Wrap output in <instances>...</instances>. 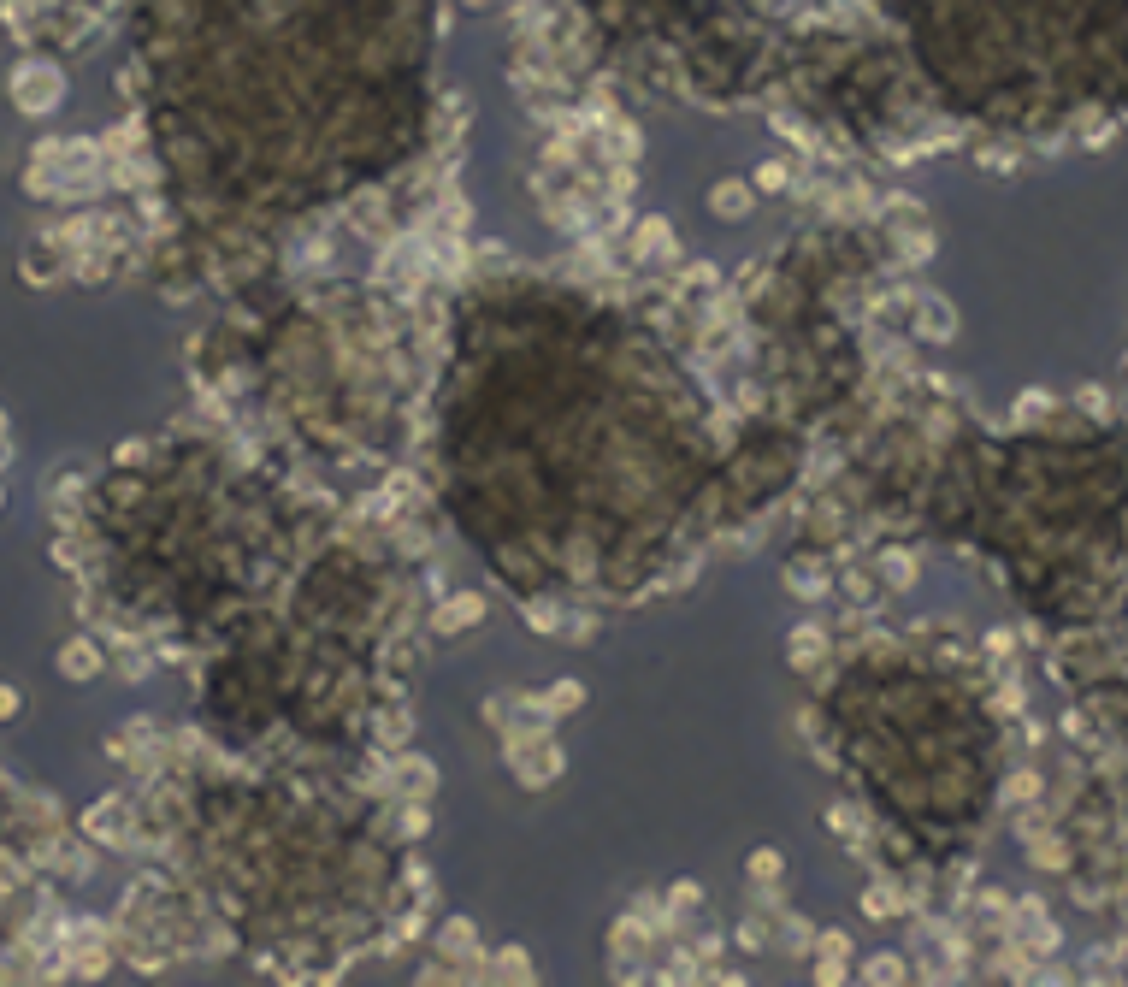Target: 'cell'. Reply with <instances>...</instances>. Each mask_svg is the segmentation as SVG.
I'll list each match as a JSON object with an SVG mask.
<instances>
[{"mask_svg": "<svg viewBox=\"0 0 1128 987\" xmlns=\"http://www.w3.org/2000/svg\"><path fill=\"white\" fill-rule=\"evenodd\" d=\"M508 769H514L526 787H544V781L562 769V757H556L544 739H538V751H526V733H520V745H508Z\"/></svg>", "mask_w": 1128, "mask_h": 987, "instance_id": "7a4b0ae2", "label": "cell"}, {"mask_svg": "<svg viewBox=\"0 0 1128 987\" xmlns=\"http://www.w3.org/2000/svg\"><path fill=\"white\" fill-rule=\"evenodd\" d=\"M60 674L65 680H95V674H101V651H95L89 639H71L60 651Z\"/></svg>", "mask_w": 1128, "mask_h": 987, "instance_id": "3957f363", "label": "cell"}, {"mask_svg": "<svg viewBox=\"0 0 1128 987\" xmlns=\"http://www.w3.org/2000/svg\"><path fill=\"white\" fill-rule=\"evenodd\" d=\"M709 207H715L721 219H745V213H751V190H745V184H715V190H709Z\"/></svg>", "mask_w": 1128, "mask_h": 987, "instance_id": "277c9868", "label": "cell"}, {"mask_svg": "<svg viewBox=\"0 0 1128 987\" xmlns=\"http://www.w3.org/2000/svg\"><path fill=\"white\" fill-rule=\"evenodd\" d=\"M6 716H18V692H12V686H0V722H6Z\"/></svg>", "mask_w": 1128, "mask_h": 987, "instance_id": "30bf717a", "label": "cell"}, {"mask_svg": "<svg viewBox=\"0 0 1128 987\" xmlns=\"http://www.w3.org/2000/svg\"><path fill=\"white\" fill-rule=\"evenodd\" d=\"M467 621H479V597H455V603L438 609V633H455V627H467Z\"/></svg>", "mask_w": 1128, "mask_h": 987, "instance_id": "5b68a950", "label": "cell"}, {"mask_svg": "<svg viewBox=\"0 0 1128 987\" xmlns=\"http://www.w3.org/2000/svg\"><path fill=\"white\" fill-rule=\"evenodd\" d=\"M892 970H904V964H898V958H875V964H869V982H892Z\"/></svg>", "mask_w": 1128, "mask_h": 987, "instance_id": "9c48e42d", "label": "cell"}, {"mask_svg": "<svg viewBox=\"0 0 1128 987\" xmlns=\"http://www.w3.org/2000/svg\"><path fill=\"white\" fill-rule=\"evenodd\" d=\"M880 574H886L892 586H910V580H916V562H910V556H886V562H880Z\"/></svg>", "mask_w": 1128, "mask_h": 987, "instance_id": "52a82bcc", "label": "cell"}, {"mask_svg": "<svg viewBox=\"0 0 1128 987\" xmlns=\"http://www.w3.org/2000/svg\"><path fill=\"white\" fill-rule=\"evenodd\" d=\"M632 249H638V255H668V249H674V237H668V225H662V219H644Z\"/></svg>", "mask_w": 1128, "mask_h": 987, "instance_id": "8992f818", "label": "cell"}, {"mask_svg": "<svg viewBox=\"0 0 1128 987\" xmlns=\"http://www.w3.org/2000/svg\"><path fill=\"white\" fill-rule=\"evenodd\" d=\"M751 875H768V881H774V875H780V857H774V852H756L751 857Z\"/></svg>", "mask_w": 1128, "mask_h": 987, "instance_id": "ba28073f", "label": "cell"}, {"mask_svg": "<svg viewBox=\"0 0 1128 987\" xmlns=\"http://www.w3.org/2000/svg\"><path fill=\"white\" fill-rule=\"evenodd\" d=\"M60 95H65L60 66H48V60H24V66L12 71V101H18L24 113H54Z\"/></svg>", "mask_w": 1128, "mask_h": 987, "instance_id": "6da1fadb", "label": "cell"}]
</instances>
